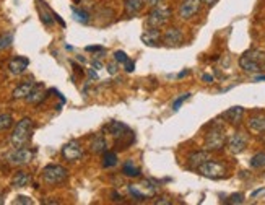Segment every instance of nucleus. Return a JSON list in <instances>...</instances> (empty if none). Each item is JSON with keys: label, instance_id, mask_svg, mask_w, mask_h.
I'll list each match as a JSON object with an SVG mask.
<instances>
[{"label": "nucleus", "instance_id": "1", "mask_svg": "<svg viewBox=\"0 0 265 205\" xmlns=\"http://www.w3.org/2000/svg\"><path fill=\"white\" fill-rule=\"evenodd\" d=\"M33 121L29 117H23V119L15 126L13 132H11L10 142L15 148H20V146H26L29 142H31L33 137Z\"/></svg>", "mask_w": 265, "mask_h": 205}, {"label": "nucleus", "instance_id": "2", "mask_svg": "<svg viewBox=\"0 0 265 205\" xmlns=\"http://www.w3.org/2000/svg\"><path fill=\"white\" fill-rule=\"evenodd\" d=\"M264 62H265V52L261 49H251L244 52V56L239 59V67L247 73H257L261 72Z\"/></svg>", "mask_w": 265, "mask_h": 205}, {"label": "nucleus", "instance_id": "3", "mask_svg": "<svg viewBox=\"0 0 265 205\" xmlns=\"http://www.w3.org/2000/svg\"><path fill=\"white\" fill-rule=\"evenodd\" d=\"M226 134L225 129L218 124H213L205 136V150L208 151H220L226 145Z\"/></svg>", "mask_w": 265, "mask_h": 205}, {"label": "nucleus", "instance_id": "4", "mask_svg": "<svg viewBox=\"0 0 265 205\" xmlns=\"http://www.w3.org/2000/svg\"><path fill=\"white\" fill-rule=\"evenodd\" d=\"M68 178V171L61 165H48L43 169V179L46 184L57 186L66 183Z\"/></svg>", "mask_w": 265, "mask_h": 205}, {"label": "nucleus", "instance_id": "5", "mask_svg": "<svg viewBox=\"0 0 265 205\" xmlns=\"http://www.w3.org/2000/svg\"><path fill=\"white\" fill-rule=\"evenodd\" d=\"M171 16H173V11L169 7H155L146 18V26L160 29L171 20Z\"/></svg>", "mask_w": 265, "mask_h": 205}, {"label": "nucleus", "instance_id": "6", "mask_svg": "<svg viewBox=\"0 0 265 205\" xmlns=\"http://www.w3.org/2000/svg\"><path fill=\"white\" fill-rule=\"evenodd\" d=\"M34 153H36V151L28 148V146H20V148L11 150L10 153H7L5 158H7V161L10 163V165L25 166V165H29V163L33 161Z\"/></svg>", "mask_w": 265, "mask_h": 205}, {"label": "nucleus", "instance_id": "7", "mask_svg": "<svg viewBox=\"0 0 265 205\" xmlns=\"http://www.w3.org/2000/svg\"><path fill=\"white\" fill-rule=\"evenodd\" d=\"M129 192L137 199V201H146L156 196V186L150 181H140L137 184L129 186Z\"/></svg>", "mask_w": 265, "mask_h": 205}, {"label": "nucleus", "instance_id": "8", "mask_svg": "<svg viewBox=\"0 0 265 205\" xmlns=\"http://www.w3.org/2000/svg\"><path fill=\"white\" fill-rule=\"evenodd\" d=\"M199 173L210 179H221V178H226V166L223 163L208 160L199 168Z\"/></svg>", "mask_w": 265, "mask_h": 205}, {"label": "nucleus", "instance_id": "9", "mask_svg": "<svg viewBox=\"0 0 265 205\" xmlns=\"http://www.w3.org/2000/svg\"><path fill=\"white\" fill-rule=\"evenodd\" d=\"M104 132H108L111 137H113L116 142H121V140H126L129 134H132L129 131V127L126 124H122L119 121H111L104 126Z\"/></svg>", "mask_w": 265, "mask_h": 205}, {"label": "nucleus", "instance_id": "10", "mask_svg": "<svg viewBox=\"0 0 265 205\" xmlns=\"http://www.w3.org/2000/svg\"><path fill=\"white\" fill-rule=\"evenodd\" d=\"M226 146H228L229 153H233V155L243 153V151L246 150V146H247V137L243 132L233 134V136L226 140Z\"/></svg>", "mask_w": 265, "mask_h": 205}, {"label": "nucleus", "instance_id": "11", "mask_svg": "<svg viewBox=\"0 0 265 205\" xmlns=\"http://www.w3.org/2000/svg\"><path fill=\"white\" fill-rule=\"evenodd\" d=\"M200 7H202V0H182L179 16L182 20H191L200 11Z\"/></svg>", "mask_w": 265, "mask_h": 205}, {"label": "nucleus", "instance_id": "12", "mask_svg": "<svg viewBox=\"0 0 265 205\" xmlns=\"http://www.w3.org/2000/svg\"><path fill=\"white\" fill-rule=\"evenodd\" d=\"M62 156L66 158L67 161H78L81 156H83V148H81L80 142L72 140L62 146Z\"/></svg>", "mask_w": 265, "mask_h": 205}, {"label": "nucleus", "instance_id": "13", "mask_svg": "<svg viewBox=\"0 0 265 205\" xmlns=\"http://www.w3.org/2000/svg\"><path fill=\"white\" fill-rule=\"evenodd\" d=\"M163 43L166 46H171V48H174V46H179L184 43V34H182L179 28L171 26L163 34Z\"/></svg>", "mask_w": 265, "mask_h": 205}, {"label": "nucleus", "instance_id": "14", "mask_svg": "<svg viewBox=\"0 0 265 205\" xmlns=\"http://www.w3.org/2000/svg\"><path fill=\"white\" fill-rule=\"evenodd\" d=\"M243 116H244V108H241V106H233L221 114L223 119L233 126H239L241 121H243Z\"/></svg>", "mask_w": 265, "mask_h": 205}, {"label": "nucleus", "instance_id": "15", "mask_svg": "<svg viewBox=\"0 0 265 205\" xmlns=\"http://www.w3.org/2000/svg\"><path fill=\"white\" fill-rule=\"evenodd\" d=\"M28 66H29V59L18 56V57H13L8 62V70L13 75H21L28 68Z\"/></svg>", "mask_w": 265, "mask_h": 205}, {"label": "nucleus", "instance_id": "16", "mask_svg": "<svg viewBox=\"0 0 265 205\" xmlns=\"http://www.w3.org/2000/svg\"><path fill=\"white\" fill-rule=\"evenodd\" d=\"M46 90H44V85L43 83H36L33 86V90H31V93L26 96V101L29 103V104H41L46 99Z\"/></svg>", "mask_w": 265, "mask_h": 205}, {"label": "nucleus", "instance_id": "17", "mask_svg": "<svg viewBox=\"0 0 265 205\" xmlns=\"http://www.w3.org/2000/svg\"><path fill=\"white\" fill-rule=\"evenodd\" d=\"M208 160H210L208 150L194 151V153H191V156H189V168L191 169H199L205 161H208Z\"/></svg>", "mask_w": 265, "mask_h": 205}, {"label": "nucleus", "instance_id": "18", "mask_svg": "<svg viewBox=\"0 0 265 205\" xmlns=\"http://www.w3.org/2000/svg\"><path fill=\"white\" fill-rule=\"evenodd\" d=\"M142 41L146 46H158V44H160V41H163V34L160 33V29L148 28V29H145V31H143Z\"/></svg>", "mask_w": 265, "mask_h": 205}, {"label": "nucleus", "instance_id": "19", "mask_svg": "<svg viewBox=\"0 0 265 205\" xmlns=\"http://www.w3.org/2000/svg\"><path fill=\"white\" fill-rule=\"evenodd\" d=\"M247 129H249L252 134H257V136L265 134V117L264 116L251 117V119L247 121Z\"/></svg>", "mask_w": 265, "mask_h": 205}, {"label": "nucleus", "instance_id": "20", "mask_svg": "<svg viewBox=\"0 0 265 205\" xmlns=\"http://www.w3.org/2000/svg\"><path fill=\"white\" fill-rule=\"evenodd\" d=\"M106 146H108V143H106V140H104V137L101 136V134H96V136L91 137L90 150L93 151V153H104Z\"/></svg>", "mask_w": 265, "mask_h": 205}, {"label": "nucleus", "instance_id": "21", "mask_svg": "<svg viewBox=\"0 0 265 205\" xmlns=\"http://www.w3.org/2000/svg\"><path fill=\"white\" fill-rule=\"evenodd\" d=\"M33 86H34L33 81H26V83L18 85L13 90V99H26V96L31 93Z\"/></svg>", "mask_w": 265, "mask_h": 205}, {"label": "nucleus", "instance_id": "22", "mask_svg": "<svg viewBox=\"0 0 265 205\" xmlns=\"http://www.w3.org/2000/svg\"><path fill=\"white\" fill-rule=\"evenodd\" d=\"M145 0H126V11L129 15H137L145 7Z\"/></svg>", "mask_w": 265, "mask_h": 205}, {"label": "nucleus", "instance_id": "23", "mask_svg": "<svg viewBox=\"0 0 265 205\" xmlns=\"http://www.w3.org/2000/svg\"><path fill=\"white\" fill-rule=\"evenodd\" d=\"M29 181H31V178H29L28 173L18 171V173H15L13 178H11V186L13 187H26L29 184Z\"/></svg>", "mask_w": 265, "mask_h": 205}, {"label": "nucleus", "instance_id": "24", "mask_svg": "<svg viewBox=\"0 0 265 205\" xmlns=\"http://www.w3.org/2000/svg\"><path fill=\"white\" fill-rule=\"evenodd\" d=\"M122 173L127 176V178H138L140 176V168L135 165L132 160H129L126 165L122 166Z\"/></svg>", "mask_w": 265, "mask_h": 205}, {"label": "nucleus", "instance_id": "25", "mask_svg": "<svg viewBox=\"0 0 265 205\" xmlns=\"http://www.w3.org/2000/svg\"><path fill=\"white\" fill-rule=\"evenodd\" d=\"M72 15H73V20L81 23V25H86V23H90V13H88V11L83 10V8L72 7Z\"/></svg>", "mask_w": 265, "mask_h": 205}, {"label": "nucleus", "instance_id": "26", "mask_svg": "<svg viewBox=\"0 0 265 205\" xmlns=\"http://www.w3.org/2000/svg\"><path fill=\"white\" fill-rule=\"evenodd\" d=\"M38 10H39V15H41V20H43V23L44 25H48V26H51L52 25V21H54V13H51L49 11V8H46V7H43V2H39L38 3Z\"/></svg>", "mask_w": 265, "mask_h": 205}, {"label": "nucleus", "instance_id": "27", "mask_svg": "<svg viewBox=\"0 0 265 205\" xmlns=\"http://www.w3.org/2000/svg\"><path fill=\"white\" fill-rule=\"evenodd\" d=\"M117 165V155L114 151H104L103 156V166L104 168H113Z\"/></svg>", "mask_w": 265, "mask_h": 205}, {"label": "nucleus", "instance_id": "28", "mask_svg": "<svg viewBox=\"0 0 265 205\" xmlns=\"http://www.w3.org/2000/svg\"><path fill=\"white\" fill-rule=\"evenodd\" d=\"M251 166L252 168H265V151H259L254 156L251 158Z\"/></svg>", "mask_w": 265, "mask_h": 205}, {"label": "nucleus", "instance_id": "29", "mask_svg": "<svg viewBox=\"0 0 265 205\" xmlns=\"http://www.w3.org/2000/svg\"><path fill=\"white\" fill-rule=\"evenodd\" d=\"M11 43H13V34H11V33L0 34V51L8 49L11 46Z\"/></svg>", "mask_w": 265, "mask_h": 205}, {"label": "nucleus", "instance_id": "30", "mask_svg": "<svg viewBox=\"0 0 265 205\" xmlns=\"http://www.w3.org/2000/svg\"><path fill=\"white\" fill-rule=\"evenodd\" d=\"M13 126V117L10 114H0V131H7Z\"/></svg>", "mask_w": 265, "mask_h": 205}, {"label": "nucleus", "instance_id": "31", "mask_svg": "<svg viewBox=\"0 0 265 205\" xmlns=\"http://www.w3.org/2000/svg\"><path fill=\"white\" fill-rule=\"evenodd\" d=\"M189 98H191V93H184V95L179 96V98L174 101V104H173V109H174V111H178V109H179V108L182 106V104H184V103H186Z\"/></svg>", "mask_w": 265, "mask_h": 205}, {"label": "nucleus", "instance_id": "32", "mask_svg": "<svg viewBox=\"0 0 265 205\" xmlns=\"http://www.w3.org/2000/svg\"><path fill=\"white\" fill-rule=\"evenodd\" d=\"M228 204H244V196L243 194H233V196H229L228 199Z\"/></svg>", "mask_w": 265, "mask_h": 205}, {"label": "nucleus", "instance_id": "33", "mask_svg": "<svg viewBox=\"0 0 265 205\" xmlns=\"http://www.w3.org/2000/svg\"><path fill=\"white\" fill-rule=\"evenodd\" d=\"M13 204H25V205H31V204H34V202H33L29 197H26V196H18V197H16L15 201H13Z\"/></svg>", "mask_w": 265, "mask_h": 205}, {"label": "nucleus", "instance_id": "34", "mask_svg": "<svg viewBox=\"0 0 265 205\" xmlns=\"http://www.w3.org/2000/svg\"><path fill=\"white\" fill-rule=\"evenodd\" d=\"M114 59H116L117 62H122V64H124L129 57H127V54H126V52H124V51H117L116 54H114Z\"/></svg>", "mask_w": 265, "mask_h": 205}, {"label": "nucleus", "instance_id": "35", "mask_svg": "<svg viewBox=\"0 0 265 205\" xmlns=\"http://www.w3.org/2000/svg\"><path fill=\"white\" fill-rule=\"evenodd\" d=\"M124 67H126V70H127L129 73H132V72H133V68H135V62L131 61V59H127V61L124 62Z\"/></svg>", "mask_w": 265, "mask_h": 205}, {"label": "nucleus", "instance_id": "36", "mask_svg": "<svg viewBox=\"0 0 265 205\" xmlns=\"http://www.w3.org/2000/svg\"><path fill=\"white\" fill-rule=\"evenodd\" d=\"M202 80L205 81V83H213V77H211V75H208V73H203L202 75Z\"/></svg>", "mask_w": 265, "mask_h": 205}, {"label": "nucleus", "instance_id": "37", "mask_svg": "<svg viewBox=\"0 0 265 205\" xmlns=\"http://www.w3.org/2000/svg\"><path fill=\"white\" fill-rule=\"evenodd\" d=\"M145 2L148 3L150 7H158V5H160V3L163 2V0H145Z\"/></svg>", "mask_w": 265, "mask_h": 205}, {"label": "nucleus", "instance_id": "38", "mask_svg": "<svg viewBox=\"0 0 265 205\" xmlns=\"http://www.w3.org/2000/svg\"><path fill=\"white\" fill-rule=\"evenodd\" d=\"M108 72L109 73H116L117 72V66H116V64H108Z\"/></svg>", "mask_w": 265, "mask_h": 205}, {"label": "nucleus", "instance_id": "39", "mask_svg": "<svg viewBox=\"0 0 265 205\" xmlns=\"http://www.w3.org/2000/svg\"><path fill=\"white\" fill-rule=\"evenodd\" d=\"M86 51L88 52H93V51H104V49L101 48V46H88Z\"/></svg>", "mask_w": 265, "mask_h": 205}, {"label": "nucleus", "instance_id": "40", "mask_svg": "<svg viewBox=\"0 0 265 205\" xmlns=\"http://www.w3.org/2000/svg\"><path fill=\"white\" fill-rule=\"evenodd\" d=\"M264 192H265V189H257V191H254V192H252V194H251V197L254 199V197H257V196L264 194Z\"/></svg>", "mask_w": 265, "mask_h": 205}, {"label": "nucleus", "instance_id": "41", "mask_svg": "<svg viewBox=\"0 0 265 205\" xmlns=\"http://www.w3.org/2000/svg\"><path fill=\"white\" fill-rule=\"evenodd\" d=\"M202 2L207 5V7H213V5L216 3V0H202Z\"/></svg>", "mask_w": 265, "mask_h": 205}, {"label": "nucleus", "instance_id": "42", "mask_svg": "<svg viewBox=\"0 0 265 205\" xmlns=\"http://www.w3.org/2000/svg\"><path fill=\"white\" fill-rule=\"evenodd\" d=\"M155 204H156V205H161V204H166V205H169L171 202L168 201V199H164V197H161V201H155Z\"/></svg>", "mask_w": 265, "mask_h": 205}, {"label": "nucleus", "instance_id": "43", "mask_svg": "<svg viewBox=\"0 0 265 205\" xmlns=\"http://www.w3.org/2000/svg\"><path fill=\"white\" fill-rule=\"evenodd\" d=\"M256 81H265V75H257Z\"/></svg>", "mask_w": 265, "mask_h": 205}, {"label": "nucleus", "instance_id": "44", "mask_svg": "<svg viewBox=\"0 0 265 205\" xmlns=\"http://www.w3.org/2000/svg\"><path fill=\"white\" fill-rule=\"evenodd\" d=\"M93 67H95V68H101L103 66H101V62H96L95 61V62H93Z\"/></svg>", "mask_w": 265, "mask_h": 205}, {"label": "nucleus", "instance_id": "45", "mask_svg": "<svg viewBox=\"0 0 265 205\" xmlns=\"http://www.w3.org/2000/svg\"><path fill=\"white\" fill-rule=\"evenodd\" d=\"M187 73H189V70H184V72H181V73L178 75V77H179V78H181V77H186Z\"/></svg>", "mask_w": 265, "mask_h": 205}, {"label": "nucleus", "instance_id": "46", "mask_svg": "<svg viewBox=\"0 0 265 205\" xmlns=\"http://www.w3.org/2000/svg\"><path fill=\"white\" fill-rule=\"evenodd\" d=\"M2 204H3V196L0 194V205H2Z\"/></svg>", "mask_w": 265, "mask_h": 205}, {"label": "nucleus", "instance_id": "47", "mask_svg": "<svg viewBox=\"0 0 265 205\" xmlns=\"http://www.w3.org/2000/svg\"><path fill=\"white\" fill-rule=\"evenodd\" d=\"M264 68H265V64H264Z\"/></svg>", "mask_w": 265, "mask_h": 205}]
</instances>
